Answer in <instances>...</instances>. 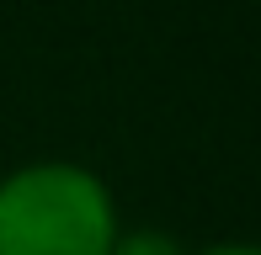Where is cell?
<instances>
[{
	"label": "cell",
	"instance_id": "1",
	"mask_svg": "<svg viewBox=\"0 0 261 255\" xmlns=\"http://www.w3.org/2000/svg\"><path fill=\"white\" fill-rule=\"evenodd\" d=\"M112 202L75 165H27L0 186V255H112Z\"/></svg>",
	"mask_w": 261,
	"mask_h": 255
},
{
	"label": "cell",
	"instance_id": "2",
	"mask_svg": "<svg viewBox=\"0 0 261 255\" xmlns=\"http://www.w3.org/2000/svg\"><path fill=\"white\" fill-rule=\"evenodd\" d=\"M112 255H181L176 250V239H165V234H128V239H117L112 245Z\"/></svg>",
	"mask_w": 261,
	"mask_h": 255
},
{
	"label": "cell",
	"instance_id": "3",
	"mask_svg": "<svg viewBox=\"0 0 261 255\" xmlns=\"http://www.w3.org/2000/svg\"><path fill=\"white\" fill-rule=\"evenodd\" d=\"M203 255H261V250H251V245H219V250H203Z\"/></svg>",
	"mask_w": 261,
	"mask_h": 255
}]
</instances>
